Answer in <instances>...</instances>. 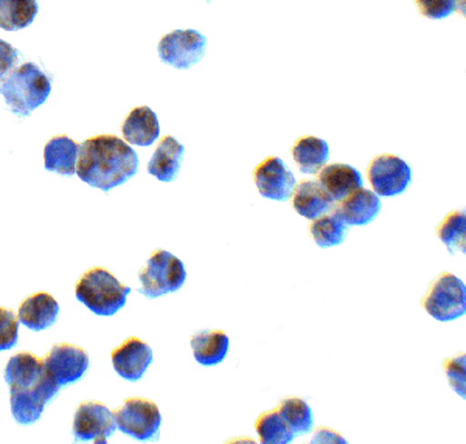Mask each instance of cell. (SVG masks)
<instances>
[{"label":"cell","instance_id":"6da1fadb","mask_svg":"<svg viewBox=\"0 0 466 444\" xmlns=\"http://www.w3.org/2000/svg\"><path fill=\"white\" fill-rule=\"evenodd\" d=\"M76 175L87 186L111 191L137 175L138 156L116 136H96L80 145Z\"/></svg>","mask_w":466,"mask_h":444},{"label":"cell","instance_id":"7a4b0ae2","mask_svg":"<svg viewBox=\"0 0 466 444\" xmlns=\"http://www.w3.org/2000/svg\"><path fill=\"white\" fill-rule=\"evenodd\" d=\"M5 381L10 387L11 413L22 426L36 423L46 404L52 401L61 388L48 375L43 359L27 351L17 353L8 360Z\"/></svg>","mask_w":466,"mask_h":444},{"label":"cell","instance_id":"3957f363","mask_svg":"<svg viewBox=\"0 0 466 444\" xmlns=\"http://www.w3.org/2000/svg\"><path fill=\"white\" fill-rule=\"evenodd\" d=\"M50 92L52 83L47 75L33 63L22 64L0 85V96H4L11 111L21 116H30L44 105Z\"/></svg>","mask_w":466,"mask_h":444},{"label":"cell","instance_id":"277c9868","mask_svg":"<svg viewBox=\"0 0 466 444\" xmlns=\"http://www.w3.org/2000/svg\"><path fill=\"white\" fill-rule=\"evenodd\" d=\"M131 288L123 285L105 267H92L86 270L78 283L75 285V296L89 311L96 316H114L120 311Z\"/></svg>","mask_w":466,"mask_h":444},{"label":"cell","instance_id":"5b68a950","mask_svg":"<svg viewBox=\"0 0 466 444\" xmlns=\"http://www.w3.org/2000/svg\"><path fill=\"white\" fill-rule=\"evenodd\" d=\"M186 278V267L177 257L164 249L154 250L138 274L142 285L138 292L147 298H157L179 291Z\"/></svg>","mask_w":466,"mask_h":444},{"label":"cell","instance_id":"8992f818","mask_svg":"<svg viewBox=\"0 0 466 444\" xmlns=\"http://www.w3.org/2000/svg\"><path fill=\"white\" fill-rule=\"evenodd\" d=\"M421 305L439 322L456 320L466 312L465 283L450 272H443L431 283Z\"/></svg>","mask_w":466,"mask_h":444},{"label":"cell","instance_id":"52a82bcc","mask_svg":"<svg viewBox=\"0 0 466 444\" xmlns=\"http://www.w3.org/2000/svg\"><path fill=\"white\" fill-rule=\"evenodd\" d=\"M116 428L123 434L147 441L159 434L162 415H160L157 404L145 398H127L120 408L114 410Z\"/></svg>","mask_w":466,"mask_h":444},{"label":"cell","instance_id":"ba28073f","mask_svg":"<svg viewBox=\"0 0 466 444\" xmlns=\"http://www.w3.org/2000/svg\"><path fill=\"white\" fill-rule=\"evenodd\" d=\"M206 47V37L197 30H175L160 39L157 52L162 63L187 70L204 58Z\"/></svg>","mask_w":466,"mask_h":444},{"label":"cell","instance_id":"9c48e42d","mask_svg":"<svg viewBox=\"0 0 466 444\" xmlns=\"http://www.w3.org/2000/svg\"><path fill=\"white\" fill-rule=\"evenodd\" d=\"M367 179L378 196L401 195L412 180V169L393 154H380L367 166Z\"/></svg>","mask_w":466,"mask_h":444},{"label":"cell","instance_id":"30bf717a","mask_svg":"<svg viewBox=\"0 0 466 444\" xmlns=\"http://www.w3.org/2000/svg\"><path fill=\"white\" fill-rule=\"evenodd\" d=\"M114 413L103 402H81L74 417V437L78 441L105 444L116 432Z\"/></svg>","mask_w":466,"mask_h":444},{"label":"cell","instance_id":"8fae6325","mask_svg":"<svg viewBox=\"0 0 466 444\" xmlns=\"http://www.w3.org/2000/svg\"><path fill=\"white\" fill-rule=\"evenodd\" d=\"M44 367L59 387L80 381L89 368V355L74 344H56L44 356Z\"/></svg>","mask_w":466,"mask_h":444},{"label":"cell","instance_id":"7c38bea8","mask_svg":"<svg viewBox=\"0 0 466 444\" xmlns=\"http://www.w3.org/2000/svg\"><path fill=\"white\" fill-rule=\"evenodd\" d=\"M254 182L257 190L272 201H288L291 197L296 186V177L291 169L283 164V160L276 156L266 157L254 169Z\"/></svg>","mask_w":466,"mask_h":444},{"label":"cell","instance_id":"4fadbf2b","mask_svg":"<svg viewBox=\"0 0 466 444\" xmlns=\"http://www.w3.org/2000/svg\"><path fill=\"white\" fill-rule=\"evenodd\" d=\"M112 365L127 381L137 382L144 378L153 362V349L138 338H129L111 353Z\"/></svg>","mask_w":466,"mask_h":444},{"label":"cell","instance_id":"5bb4252c","mask_svg":"<svg viewBox=\"0 0 466 444\" xmlns=\"http://www.w3.org/2000/svg\"><path fill=\"white\" fill-rule=\"evenodd\" d=\"M333 210L347 226H367L381 212V199L375 191L360 187L338 201Z\"/></svg>","mask_w":466,"mask_h":444},{"label":"cell","instance_id":"9a60e30c","mask_svg":"<svg viewBox=\"0 0 466 444\" xmlns=\"http://www.w3.org/2000/svg\"><path fill=\"white\" fill-rule=\"evenodd\" d=\"M59 305L47 292H36L22 300L17 309V318L32 331H43L56 322Z\"/></svg>","mask_w":466,"mask_h":444},{"label":"cell","instance_id":"2e32d148","mask_svg":"<svg viewBox=\"0 0 466 444\" xmlns=\"http://www.w3.org/2000/svg\"><path fill=\"white\" fill-rule=\"evenodd\" d=\"M291 206L300 217L316 219L323 213L331 210L334 199L323 190L318 180L303 179L294 186Z\"/></svg>","mask_w":466,"mask_h":444},{"label":"cell","instance_id":"e0dca14e","mask_svg":"<svg viewBox=\"0 0 466 444\" xmlns=\"http://www.w3.org/2000/svg\"><path fill=\"white\" fill-rule=\"evenodd\" d=\"M122 134L127 145L149 146L159 138L157 116L148 106L134 107L122 125Z\"/></svg>","mask_w":466,"mask_h":444},{"label":"cell","instance_id":"ac0fdd59","mask_svg":"<svg viewBox=\"0 0 466 444\" xmlns=\"http://www.w3.org/2000/svg\"><path fill=\"white\" fill-rule=\"evenodd\" d=\"M318 182L338 202L362 187V176L350 165H323L318 171Z\"/></svg>","mask_w":466,"mask_h":444},{"label":"cell","instance_id":"d6986e66","mask_svg":"<svg viewBox=\"0 0 466 444\" xmlns=\"http://www.w3.org/2000/svg\"><path fill=\"white\" fill-rule=\"evenodd\" d=\"M184 153H186L184 145H180L171 136H165L149 160V175H153L162 182H173L179 175Z\"/></svg>","mask_w":466,"mask_h":444},{"label":"cell","instance_id":"ffe728a7","mask_svg":"<svg viewBox=\"0 0 466 444\" xmlns=\"http://www.w3.org/2000/svg\"><path fill=\"white\" fill-rule=\"evenodd\" d=\"M78 151H80V143L75 142L67 136L50 138L44 148L46 169L58 175H74L76 160H78Z\"/></svg>","mask_w":466,"mask_h":444},{"label":"cell","instance_id":"44dd1931","mask_svg":"<svg viewBox=\"0 0 466 444\" xmlns=\"http://www.w3.org/2000/svg\"><path fill=\"white\" fill-rule=\"evenodd\" d=\"M190 345L195 359L201 365L212 367V365L221 364L226 359L228 338V334L221 329H207V331L193 334Z\"/></svg>","mask_w":466,"mask_h":444},{"label":"cell","instance_id":"7402d4cb","mask_svg":"<svg viewBox=\"0 0 466 444\" xmlns=\"http://www.w3.org/2000/svg\"><path fill=\"white\" fill-rule=\"evenodd\" d=\"M291 154L303 175H316L329 162V143L314 136H305L292 145Z\"/></svg>","mask_w":466,"mask_h":444},{"label":"cell","instance_id":"603a6c76","mask_svg":"<svg viewBox=\"0 0 466 444\" xmlns=\"http://www.w3.org/2000/svg\"><path fill=\"white\" fill-rule=\"evenodd\" d=\"M350 226L340 219L331 207V210L311 219L308 232L313 237L314 243L320 247H334L344 243Z\"/></svg>","mask_w":466,"mask_h":444},{"label":"cell","instance_id":"cb8c5ba5","mask_svg":"<svg viewBox=\"0 0 466 444\" xmlns=\"http://www.w3.org/2000/svg\"><path fill=\"white\" fill-rule=\"evenodd\" d=\"M39 6L36 0H0V28L17 32L32 25Z\"/></svg>","mask_w":466,"mask_h":444},{"label":"cell","instance_id":"d4e9b609","mask_svg":"<svg viewBox=\"0 0 466 444\" xmlns=\"http://www.w3.org/2000/svg\"><path fill=\"white\" fill-rule=\"evenodd\" d=\"M277 412L291 428L294 437H303L311 432L314 424L313 410L302 398H285L279 402Z\"/></svg>","mask_w":466,"mask_h":444},{"label":"cell","instance_id":"484cf974","mask_svg":"<svg viewBox=\"0 0 466 444\" xmlns=\"http://www.w3.org/2000/svg\"><path fill=\"white\" fill-rule=\"evenodd\" d=\"M440 241L445 244L450 254L466 252V215L463 210H454L443 217L437 227Z\"/></svg>","mask_w":466,"mask_h":444},{"label":"cell","instance_id":"4316f807","mask_svg":"<svg viewBox=\"0 0 466 444\" xmlns=\"http://www.w3.org/2000/svg\"><path fill=\"white\" fill-rule=\"evenodd\" d=\"M255 430L263 444H288L294 439L291 428L277 410L261 413L255 423Z\"/></svg>","mask_w":466,"mask_h":444},{"label":"cell","instance_id":"83f0119b","mask_svg":"<svg viewBox=\"0 0 466 444\" xmlns=\"http://www.w3.org/2000/svg\"><path fill=\"white\" fill-rule=\"evenodd\" d=\"M420 15L428 19H445L452 13H465V0H413Z\"/></svg>","mask_w":466,"mask_h":444},{"label":"cell","instance_id":"f1b7e54d","mask_svg":"<svg viewBox=\"0 0 466 444\" xmlns=\"http://www.w3.org/2000/svg\"><path fill=\"white\" fill-rule=\"evenodd\" d=\"M443 371H445L446 378L450 381V386L452 390L456 391L457 395L461 398L466 397V356L463 351L454 358L445 359L443 362Z\"/></svg>","mask_w":466,"mask_h":444},{"label":"cell","instance_id":"f546056e","mask_svg":"<svg viewBox=\"0 0 466 444\" xmlns=\"http://www.w3.org/2000/svg\"><path fill=\"white\" fill-rule=\"evenodd\" d=\"M19 318L8 308L0 307V351L16 347Z\"/></svg>","mask_w":466,"mask_h":444},{"label":"cell","instance_id":"4dcf8cb0","mask_svg":"<svg viewBox=\"0 0 466 444\" xmlns=\"http://www.w3.org/2000/svg\"><path fill=\"white\" fill-rule=\"evenodd\" d=\"M16 48L0 39V83L5 80L6 75L10 74L13 67L16 66Z\"/></svg>","mask_w":466,"mask_h":444}]
</instances>
